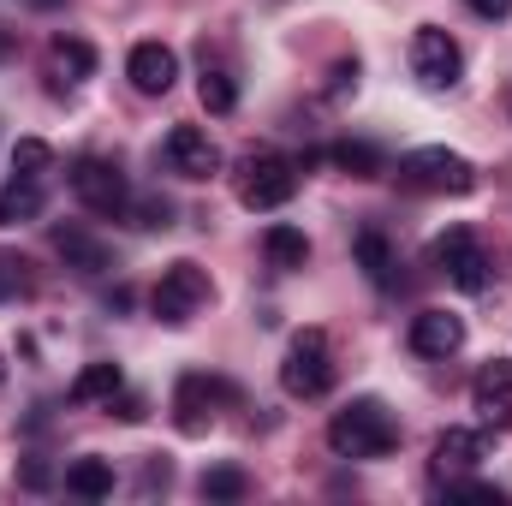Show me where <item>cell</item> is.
Returning a JSON list of instances; mask_svg holds the SVG:
<instances>
[{"label": "cell", "mask_w": 512, "mask_h": 506, "mask_svg": "<svg viewBox=\"0 0 512 506\" xmlns=\"http://www.w3.org/2000/svg\"><path fill=\"white\" fill-rule=\"evenodd\" d=\"M328 447L340 459H382V453L399 447V423H393V411H387L382 399H352L346 411H334Z\"/></svg>", "instance_id": "1"}, {"label": "cell", "mask_w": 512, "mask_h": 506, "mask_svg": "<svg viewBox=\"0 0 512 506\" xmlns=\"http://www.w3.org/2000/svg\"><path fill=\"white\" fill-rule=\"evenodd\" d=\"M72 197H78L90 215H126L131 185H126V173H120L114 161L84 155V161H72Z\"/></svg>", "instance_id": "8"}, {"label": "cell", "mask_w": 512, "mask_h": 506, "mask_svg": "<svg viewBox=\"0 0 512 506\" xmlns=\"http://www.w3.org/2000/svg\"><path fill=\"white\" fill-rule=\"evenodd\" d=\"M227 387L209 376H179L173 387V423H179V435H209V423H215V399H221Z\"/></svg>", "instance_id": "11"}, {"label": "cell", "mask_w": 512, "mask_h": 506, "mask_svg": "<svg viewBox=\"0 0 512 506\" xmlns=\"http://www.w3.org/2000/svg\"><path fill=\"white\" fill-rule=\"evenodd\" d=\"M280 387H286V399H322L334 387V346L322 328L292 334V346L280 358Z\"/></svg>", "instance_id": "3"}, {"label": "cell", "mask_w": 512, "mask_h": 506, "mask_svg": "<svg viewBox=\"0 0 512 506\" xmlns=\"http://www.w3.org/2000/svg\"><path fill=\"white\" fill-rule=\"evenodd\" d=\"M429 262H435L459 292H483V286H489V256H483V245H477L471 227H447V233H435Z\"/></svg>", "instance_id": "7"}, {"label": "cell", "mask_w": 512, "mask_h": 506, "mask_svg": "<svg viewBox=\"0 0 512 506\" xmlns=\"http://www.w3.org/2000/svg\"><path fill=\"white\" fill-rule=\"evenodd\" d=\"M471 393H501V399H512V358L483 364V376H477V387H471Z\"/></svg>", "instance_id": "28"}, {"label": "cell", "mask_w": 512, "mask_h": 506, "mask_svg": "<svg viewBox=\"0 0 512 506\" xmlns=\"http://www.w3.org/2000/svg\"><path fill=\"white\" fill-rule=\"evenodd\" d=\"M12 48H18V30H0V60H6Z\"/></svg>", "instance_id": "34"}, {"label": "cell", "mask_w": 512, "mask_h": 506, "mask_svg": "<svg viewBox=\"0 0 512 506\" xmlns=\"http://www.w3.org/2000/svg\"><path fill=\"white\" fill-rule=\"evenodd\" d=\"M30 6H60V0H30Z\"/></svg>", "instance_id": "35"}, {"label": "cell", "mask_w": 512, "mask_h": 506, "mask_svg": "<svg viewBox=\"0 0 512 506\" xmlns=\"http://www.w3.org/2000/svg\"><path fill=\"white\" fill-rule=\"evenodd\" d=\"M459 346H465V316H453V310L411 316V352L417 358H453Z\"/></svg>", "instance_id": "13"}, {"label": "cell", "mask_w": 512, "mask_h": 506, "mask_svg": "<svg viewBox=\"0 0 512 506\" xmlns=\"http://www.w3.org/2000/svg\"><path fill=\"white\" fill-rule=\"evenodd\" d=\"M447 501H489V506H501L507 495H501L495 483H447Z\"/></svg>", "instance_id": "29"}, {"label": "cell", "mask_w": 512, "mask_h": 506, "mask_svg": "<svg viewBox=\"0 0 512 506\" xmlns=\"http://www.w3.org/2000/svg\"><path fill=\"white\" fill-rule=\"evenodd\" d=\"M197 102H203L209 114H233V108H239V84H233V72L203 66V78H197Z\"/></svg>", "instance_id": "21"}, {"label": "cell", "mask_w": 512, "mask_h": 506, "mask_svg": "<svg viewBox=\"0 0 512 506\" xmlns=\"http://www.w3.org/2000/svg\"><path fill=\"white\" fill-rule=\"evenodd\" d=\"M292 191H298V161H286V155H274V149H262V155L245 161V179H239V203H245V209H256V215L286 209Z\"/></svg>", "instance_id": "6"}, {"label": "cell", "mask_w": 512, "mask_h": 506, "mask_svg": "<svg viewBox=\"0 0 512 506\" xmlns=\"http://www.w3.org/2000/svg\"><path fill=\"white\" fill-rule=\"evenodd\" d=\"M66 489H72L78 501H108V495H114V465L96 459V453H90V459H72V465H66Z\"/></svg>", "instance_id": "18"}, {"label": "cell", "mask_w": 512, "mask_h": 506, "mask_svg": "<svg viewBox=\"0 0 512 506\" xmlns=\"http://www.w3.org/2000/svg\"><path fill=\"white\" fill-rule=\"evenodd\" d=\"M507 108H512V90H507Z\"/></svg>", "instance_id": "37"}, {"label": "cell", "mask_w": 512, "mask_h": 506, "mask_svg": "<svg viewBox=\"0 0 512 506\" xmlns=\"http://www.w3.org/2000/svg\"><path fill=\"white\" fill-rule=\"evenodd\" d=\"M0 376H6V358H0Z\"/></svg>", "instance_id": "36"}, {"label": "cell", "mask_w": 512, "mask_h": 506, "mask_svg": "<svg viewBox=\"0 0 512 506\" xmlns=\"http://www.w3.org/2000/svg\"><path fill=\"white\" fill-rule=\"evenodd\" d=\"M328 161H334L340 173H352V179H376V173H382V149H376V143H334Z\"/></svg>", "instance_id": "22"}, {"label": "cell", "mask_w": 512, "mask_h": 506, "mask_svg": "<svg viewBox=\"0 0 512 506\" xmlns=\"http://www.w3.org/2000/svg\"><path fill=\"white\" fill-rule=\"evenodd\" d=\"M48 167H54V149L42 137H18L12 143V179H48Z\"/></svg>", "instance_id": "24"}, {"label": "cell", "mask_w": 512, "mask_h": 506, "mask_svg": "<svg viewBox=\"0 0 512 506\" xmlns=\"http://www.w3.org/2000/svg\"><path fill=\"white\" fill-rule=\"evenodd\" d=\"M465 6H471L477 18H507L512 12V0H465Z\"/></svg>", "instance_id": "32"}, {"label": "cell", "mask_w": 512, "mask_h": 506, "mask_svg": "<svg viewBox=\"0 0 512 506\" xmlns=\"http://www.w3.org/2000/svg\"><path fill=\"white\" fill-rule=\"evenodd\" d=\"M197 489H203V501H245L251 495V477L239 465H209Z\"/></svg>", "instance_id": "23"}, {"label": "cell", "mask_w": 512, "mask_h": 506, "mask_svg": "<svg viewBox=\"0 0 512 506\" xmlns=\"http://www.w3.org/2000/svg\"><path fill=\"white\" fill-rule=\"evenodd\" d=\"M30 298V262L18 251H0V304H18Z\"/></svg>", "instance_id": "26"}, {"label": "cell", "mask_w": 512, "mask_h": 506, "mask_svg": "<svg viewBox=\"0 0 512 506\" xmlns=\"http://www.w3.org/2000/svg\"><path fill=\"white\" fill-rule=\"evenodd\" d=\"M262 256H268L280 274L304 268V262H310V239H304V227H286V221H274V227L262 233Z\"/></svg>", "instance_id": "17"}, {"label": "cell", "mask_w": 512, "mask_h": 506, "mask_svg": "<svg viewBox=\"0 0 512 506\" xmlns=\"http://www.w3.org/2000/svg\"><path fill=\"white\" fill-rule=\"evenodd\" d=\"M411 78L423 90H453L465 78V48L441 24H417L411 30Z\"/></svg>", "instance_id": "5"}, {"label": "cell", "mask_w": 512, "mask_h": 506, "mask_svg": "<svg viewBox=\"0 0 512 506\" xmlns=\"http://www.w3.org/2000/svg\"><path fill=\"white\" fill-rule=\"evenodd\" d=\"M24 483H30V489H42V483H48V465H42V459H30V465H24Z\"/></svg>", "instance_id": "33"}, {"label": "cell", "mask_w": 512, "mask_h": 506, "mask_svg": "<svg viewBox=\"0 0 512 506\" xmlns=\"http://www.w3.org/2000/svg\"><path fill=\"white\" fill-rule=\"evenodd\" d=\"M126 221H131V227H143V233H167V227H173V203H167V197H155V191H149V197H131Z\"/></svg>", "instance_id": "25"}, {"label": "cell", "mask_w": 512, "mask_h": 506, "mask_svg": "<svg viewBox=\"0 0 512 506\" xmlns=\"http://www.w3.org/2000/svg\"><path fill=\"white\" fill-rule=\"evenodd\" d=\"M126 78L137 96H167L179 84V54L167 42H137L126 54Z\"/></svg>", "instance_id": "10"}, {"label": "cell", "mask_w": 512, "mask_h": 506, "mask_svg": "<svg viewBox=\"0 0 512 506\" xmlns=\"http://www.w3.org/2000/svg\"><path fill=\"white\" fill-rule=\"evenodd\" d=\"M358 78H364L358 54H352V60H334V66H328V84H322V90H328V102H346V96H358Z\"/></svg>", "instance_id": "27"}, {"label": "cell", "mask_w": 512, "mask_h": 506, "mask_svg": "<svg viewBox=\"0 0 512 506\" xmlns=\"http://www.w3.org/2000/svg\"><path fill=\"white\" fill-rule=\"evenodd\" d=\"M477 411H483L495 429H507V423H512V405L501 399V393H477Z\"/></svg>", "instance_id": "30"}, {"label": "cell", "mask_w": 512, "mask_h": 506, "mask_svg": "<svg viewBox=\"0 0 512 506\" xmlns=\"http://www.w3.org/2000/svg\"><path fill=\"white\" fill-rule=\"evenodd\" d=\"M48 239H54V251H60L66 268H78V274H90V280L114 268V245H108V239H96V233H90V227H78V221H60Z\"/></svg>", "instance_id": "12"}, {"label": "cell", "mask_w": 512, "mask_h": 506, "mask_svg": "<svg viewBox=\"0 0 512 506\" xmlns=\"http://www.w3.org/2000/svg\"><path fill=\"white\" fill-rule=\"evenodd\" d=\"M42 203H48L42 179H12V185L0 191V227H24V221H36Z\"/></svg>", "instance_id": "19"}, {"label": "cell", "mask_w": 512, "mask_h": 506, "mask_svg": "<svg viewBox=\"0 0 512 506\" xmlns=\"http://www.w3.org/2000/svg\"><path fill=\"white\" fill-rule=\"evenodd\" d=\"M399 185H411V191H435V197H465V191H477V167H471L459 149L429 143V149L399 155Z\"/></svg>", "instance_id": "2"}, {"label": "cell", "mask_w": 512, "mask_h": 506, "mask_svg": "<svg viewBox=\"0 0 512 506\" xmlns=\"http://www.w3.org/2000/svg\"><path fill=\"white\" fill-rule=\"evenodd\" d=\"M108 411H114L120 423H143V399H137V393H126V387H120V393L108 399Z\"/></svg>", "instance_id": "31"}, {"label": "cell", "mask_w": 512, "mask_h": 506, "mask_svg": "<svg viewBox=\"0 0 512 506\" xmlns=\"http://www.w3.org/2000/svg\"><path fill=\"white\" fill-rule=\"evenodd\" d=\"M477 459H489L483 429H441L435 435V471H471Z\"/></svg>", "instance_id": "15"}, {"label": "cell", "mask_w": 512, "mask_h": 506, "mask_svg": "<svg viewBox=\"0 0 512 506\" xmlns=\"http://www.w3.org/2000/svg\"><path fill=\"white\" fill-rule=\"evenodd\" d=\"M161 155H167V167L179 179H215L221 173V143L203 126H173L167 143H161Z\"/></svg>", "instance_id": "9"}, {"label": "cell", "mask_w": 512, "mask_h": 506, "mask_svg": "<svg viewBox=\"0 0 512 506\" xmlns=\"http://www.w3.org/2000/svg\"><path fill=\"white\" fill-rule=\"evenodd\" d=\"M209 298H215L209 268H197L191 256H179V262H167V268H161V280H155V292H149V310H155L167 328H185Z\"/></svg>", "instance_id": "4"}, {"label": "cell", "mask_w": 512, "mask_h": 506, "mask_svg": "<svg viewBox=\"0 0 512 506\" xmlns=\"http://www.w3.org/2000/svg\"><path fill=\"white\" fill-rule=\"evenodd\" d=\"M120 387H126V370H120V364H108V358H96V364H84V370H78V381H72V399H78V405H96V399L108 405Z\"/></svg>", "instance_id": "20"}, {"label": "cell", "mask_w": 512, "mask_h": 506, "mask_svg": "<svg viewBox=\"0 0 512 506\" xmlns=\"http://www.w3.org/2000/svg\"><path fill=\"white\" fill-rule=\"evenodd\" d=\"M352 256H358V268H364L376 286H393V280H399V274H393V268H399V251L387 245V233H376V227H364V233L352 239Z\"/></svg>", "instance_id": "16"}, {"label": "cell", "mask_w": 512, "mask_h": 506, "mask_svg": "<svg viewBox=\"0 0 512 506\" xmlns=\"http://www.w3.org/2000/svg\"><path fill=\"white\" fill-rule=\"evenodd\" d=\"M48 72H54V90H72V84H84V78L96 72V48L78 42V36H54V48H48Z\"/></svg>", "instance_id": "14"}]
</instances>
